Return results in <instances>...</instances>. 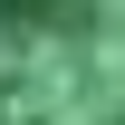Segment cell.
I'll return each instance as SVG.
<instances>
[{
	"instance_id": "cell-1",
	"label": "cell",
	"mask_w": 125,
	"mask_h": 125,
	"mask_svg": "<svg viewBox=\"0 0 125 125\" xmlns=\"http://www.w3.org/2000/svg\"><path fill=\"white\" fill-rule=\"evenodd\" d=\"M0 125H125V0H0Z\"/></svg>"
}]
</instances>
